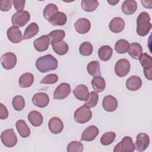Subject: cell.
<instances>
[{
	"instance_id": "cell-7",
	"label": "cell",
	"mask_w": 152,
	"mask_h": 152,
	"mask_svg": "<svg viewBox=\"0 0 152 152\" xmlns=\"http://www.w3.org/2000/svg\"><path fill=\"white\" fill-rule=\"evenodd\" d=\"M30 14L27 11L16 12L11 17V22L13 26L23 27L30 21Z\"/></svg>"
},
{
	"instance_id": "cell-30",
	"label": "cell",
	"mask_w": 152,
	"mask_h": 152,
	"mask_svg": "<svg viewBox=\"0 0 152 152\" xmlns=\"http://www.w3.org/2000/svg\"><path fill=\"white\" fill-rule=\"evenodd\" d=\"M87 71L93 77L101 76L100 64L97 61H93L89 62L87 66Z\"/></svg>"
},
{
	"instance_id": "cell-12",
	"label": "cell",
	"mask_w": 152,
	"mask_h": 152,
	"mask_svg": "<svg viewBox=\"0 0 152 152\" xmlns=\"http://www.w3.org/2000/svg\"><path fill=\"white\" fill-rule=\"evenodd\" d=\"M7 36L8 40L13 43H18L23 39L21 30L15 26L10 27L7 30Z\"/></svg>"
},
{
	"instance_id": "cell-17",
	"label": "cell",
	"mask_w": 152,
	"mask_h": 152,
	"mask_svg": "<svg viewBox=\"0 0 152 152\" xmlns=\"http://www.w3.org/2000/svg\"><path fill=\"white\" fill-rule=\"evenodd\" d=\"M50 39L48 35H43L34 41L33 45L35 49L42 52L46 51L49 48Z\"/></svg>"
},
{
	"instance_id": "cell-36",
	"label": "cell",
	"mask_w": 152,
	"mask_h": 152,
	"mask_svg": "<svg viewBox=\"0 0 152 152\" xmlns=\"http://www.w3.org/2000/svg\"><path fill=\"white\" fill-rule=\"evenodd\" d=\"M99 6V2L96 0H83L81 1L82 9L86 12H93Z\"/></svg>"
},
{
	"instance_id": "cell-45",
	"label": "cell",
	"mask_w": 152,
	"mask_h": 152,
	"mask_svg": "<svg viewBox=\"0 0 152 152\" xmlns=\"http://www.w3.org/2000/svg\"><path fill=\"white\" fill-rule=\"evenodd\" d=\"M8 117V111L7 107L2 104H0V119L3 120Z\"/></svg>"
},
{
	"instance_id": "cell-29",
	"label": "cell",
	"mask_w": 152,
	"mask_h": 152,
	"mask_svg": "<svg viewBox=\"0 0 152 152\" xmlns=\"http://www.w3.org/2000/svg\"><path fill=\"white\" fill-rule=\"evenodd\" d=\"M39 28L36 23H30L26 28L24 35H23V39H29L34 36H35L39 32Z\"/></svg>"
},
{
	"instance_id": "cell-37",
	"label": "cell",
	"mask_w": 152,
	"mask_h": 152,
	"mask_svg": "<svg viewBox=\"0 0 152 152\" xmlns=\"http://www.w3.org/2000/svg\"><path fill=\"white\" fill-rule=\"evenodd\" d=\"M13 108L17 111H21L25 106V100L23 96L17 95L14 97L12 100Z\"/></svg>"
},
{
	"instance_id": "cell-39",
	"label": "cell",
	"mask_w": 152,
	"mask_h": 152,
	"mask_svg": "<svg viewBox=\"0 0 152 152\" xmlns=\"http://www.w3.org/2000/svg\"><path fill=\"white\" fill-rule=\"evenodd\" d=\"M116 134L114 132H107L103 134L100 138V142L103 145H109L115 140Z\"/></svg>"
},
{
	"instance_id": "cell-47",
	"label": "cell",
	"mask_w": 152,
	"mask_h": 152,
	"mask_svg": "<svg viewBox=\"0 0 152 152\" xmlns=\"http://www.w3.org/2000/svg\"><path fill=\"white\" fill-rule=\"evenodd\" d=\"M119 2V0H116V1H113V0H109L107 1V2L110 4L111 5H115L117 3H118Z\"/></svg>"
},
{
	"instance_id": "cell-26",
	"label": "cell",
	"mask_w": 152,
	"mask_h": 152,
	"mask_svg": "<svg viewBox=\"0 0 152 152\" xmlns=\"http://www.w3.org/2000/svg\"><path fill=\"white\" fill-rule=\"evenodd\" d=\"M128 54L135 59H138L142 53V48L141 45L137 42H134L129 44Z\"/></svg>"
},
{
	"instance_id": "cell-38",
	"label": "cell",
	"mask_w": 152,
	"mask_h": 152,
	"mask_svg": "<svg viewBox=\"0 0 152 152\" xmlns=\"http://www.w3.org/2000/svg\"><path fill=\"white\" fill-rule=\"evenodd\" d=\"M93 46L88 42H84L81 44L79 48L80 53L83 56H90L93 53Z\"/></svg>"
},
{
	"instance_id": "cell-34",
	"label": "cell",
	"mask_w": 152,
	"mask_h": 152,
	"mask_svg": "<svg viewBox=\"0 0 152 152\" xmlns=\"http://www.w3.org/2000/svg\"><path fill=\"white\" fill-rule=\"evenodd\" d=\"M58 11V8L55 4H49L45 7L43 14L45 18L49 21L52 16Z\"/></svg>"
},
{
	"instance_id": "cell-19",
	"label": "cell",
	"mask_w": 152,
	"mask_h": 152,
	"mask_svg": "<svg viewBox=\"0 0 152 152\" xmlns=\"http://www.w3.org/2000/svg\"><path fill=\"white\" fill-rule=\"evenodd\" d=\"M48 127L50 131L53 134L61 133L64 129V124L61 119L58 117H53L49 121Z\"/></svg>"
},
{
	"instance_id": "cell-32",
	"label": "cell",
	"mask_w": 152,
	"mask_h": 152,
	"mask_svg": "<svg viewBox=\"0 0 152 152\" xmlns=\"http://www.w3.org/2000/svg\"><path fill=\"white\" fill-rule=\"evenodd\" d=\"M91 83L93 88L97 92L103 91L106 87L105 80L101 76L93 77V78L91 80Z\"/></svg>"
},
{
	"instance_id": "cell-40",
	"label": "cell",
	"mask_w": 152,
	"mask_h": 152,
	"mask_svg": "<svg viewBox=\"0 0 152 152\" xmlns=\"http://www.w3.org/2000/svg\"><path fill=\"white\" fill-rule=\"evenodd\" d=\"M84 149L83 144L77 141H73L70 142L67 146L68 152H82Z\"/></svg>"
},
{
	"instance_id": "cell-11",
	"label": "cell",
	"mask_w": 152,
	"mask_h": 152,
	"mask_svg": "<svg viewBox=\"0 0 152 152\" xmlns=\"http://www.w3.org/2000/svg\"><path fill=\"white\" fill-rule=\"evenodd\" d=\"M32 103L36 106L40 108L46 107L49 103V96L43 92H40L34 94L32 97Z\"/></svg>"
},
{
	"instance_id": "cell-44",
	"label": "cell",
	"mask_w": 152,
	"mask_h": 152,
	"mask_svg": "<svg viewBox=\"0 0 152 152\" xmlns=\"http://www.w3.org/2000/svg\"><path fill=\"white\" fill-rule=\"evenodd\" d=\"M26 3V1L24 0H14L13 1V4L15 9L17 11V12L23 11L24 5Z\"/></svg>"
},
{
	"instance_id": "cell-27",
	"label": "cell",
	"mask_w": 152,
	"mask_h": 152,
	"mask_svg": "<svg viewBox=\"0 0 152 152\" xmlns=\"http://www.w3.org/2000/svg\"><path fill=\"white\" fill-rule=\"evenodd\" d=\"M113 49L108 45H103L98 50L99 58L103 61H109L112 55Z\"/></svg>"
},
{
	"instance_id": "cell-22",
	"label": "cell",
	"mask_w": 152,
	"mask_h": 152,
	"mask_svg": "<svg viewBox=\"0 0 152 152\" xmlns=\"http://www.w3.org/2000/svg\"><path fill=\"white\" fill-rule=\"evenodd\" d=\"M28 120L33 126H40L43 121V118L41 113L36 110H32L29 112L27 116Z\"/></svg>"
},
{
	"instance_id": "cell-1",
	"label": "cell",
	"mask_w": 152,
	"mask_h": 152,
	"mask_svg": "<svg viewBox=\"0 0 152 152\" xmlns=\"http://www.w3.org/2000/svg\"><path fill=\"white\" fill-rule=\"evenodd\" d=\"M58 65L57 59L50 54L40 56L36 61V68L42 73L55 70Z\"/></svg>"
},
{
	"instance_id": "cell-9",
	"label": "cell",
	"mask_w": 152,
	"mask_h": 152,
	"mask_svg": "<svg viewBox=\"0 0 152 152\" xmlns=\"http://www.w3.org/2000/svg\"><path fill=\"white\" fill-rule=\"evenodd\" d=\"M17 56L12 52H7L2 55L1 62L3 68L9 70L12 69L17 64Z\"/></svg>"
},
{
	"instance_id": "cell-18",
	"label": "cell",
	"mask_w": 152,
	"mask_h": 152,
	"mask_svg": "<svg viewBox=\"0 0 152 152\" xmlns=\"http://www.w3.org/2000/svg\"><path fill=\"white\" fill-rule=\"evenodd\" d=\"M102 106L104 110L107 112H113L118 107V101L113 96H106L103 99Z\"/></svg>"
},
{
	"instance_id": "cell-28",
	"label": "cell",
	"mask_w": 152,
	"mask_h": 152,
	"mask_svg": "<svg viewBox=\"0 0 152 152\" xmlns=\"http://www.w3.org/2000/svg\"><path fill=\"white\" fill-rule=\"evenodd\" d=\"M34 82V75L30 72L23 74L19 78V85L22 88H27L30 87Z\"/></svg>"
},
{
	"instance_id": "cell-5",
	"label": "cell",
	"mask_w": 152,
	"mask_h": 152,
	"mask_svg": "<svg viewBox=\"0 0 152 152\" xmlns=\"http://www.w3.org/2000/svg\"><path fill=\"white\" fill-rule=\"evenodd\" d=\"M140 62L144 69V74L145 77L151 80L152 79V58L151 56L146 53H143L141 54L139 58Z\"/></svg>"
},
{
	"instance_id": "cell-25",
	"label": "cell",
	"mask_w": 152,
	"mask_h": 152,
	"mask_svg": "<svg viewBox=\"0 0 152 152\" xmlns=\"http://www.w3.org/2000/svg\"><path fill=\"white\" fill-rule=\"evenodd\" d=\"M49 21L53 26H62L66 24L67 17L64 12L58 11L52 16Z\"/></svg>"
},
{
	"instance_id": "cell-33",
	"label": "cell",
	"mask_w": 152,
	"mask_h": 152,
	"mask_svg": "<svg viewBox=\"0 0 152 152\" xmlns=\"http://www.w3.org/2000/svg\"><path fill=\"white\" fill-rule=\"evenodd\" d=\"M50 43L51 45L59 42L63 40L65 36V33L62 30H55L49 34Z\"/></svg>"
},
{
	"instance_id": "cell-21",
	"label": "cell",
	"mask_w": 152,
	"mask_h": 152,
	"mask_svg": "<svg viewBox=\"0 0 152 152\" xmlns=\"http://www.w3.org/2000/svg\"><path fill=\"white\" fill-rule=\"evenodd\" d=\"M141 86L142 80L137 75L130 77L126 81V87L130 91H137L141 88Z\"/></svg>"
},
{
	"instance_id": "cell-31",
	"label": "cell",
	"mask_w": 152,
	"mask_h": 152,
	"mask_svg": "<svg viewBox=\"0 0 152 152\" xmlns=\"http://www.w3.org/2000/svg\"><path fill=\"white\" fill-rule=\"evenodd\" d=\"M52 47L53 51L58 55H65L68 52L69 49L68 45L63 40L52 44Z\"/></svg>"
},
{
	"instance_id": "cell-42",
	"label": "cell",
	"mask_w": 152,
	"mask_h": 152,
	"mask_svg": "<svg viewBox=\"0 0 152 152\" xmlns=\"http://www.w3.org/2000/svg\"><path fill=\"white\" fill-rule=\"evenodd\" d=\"M58 81V76L56 74H49L46 75L40 81L41 84H53Z\"/></svg>"
},
{
	"instance_id": "cell-3",
	"label": "cell",
	"mask_w": 152,
	"mask_h": 152,
	"mask_svg": "<svg viewBox=\"0 0 152 152\" xmlns=\"http://www.w3.org/2000/svg\"><path fill=\"white\" fill-rule=\"evenodd\" d=\"M74 117L75 122L83 124L88 122L91 119L92 112L88 107L84 104L76 109L74 112Z\"/></svg>"
},
{
	"instance_id": "cell-35",
	"label": "cell",
	"mask_w": 152,
	"mask_h": 152,
	"mask_svg": "<svg viewBox=\"0 0 152 152\" xmlns=\"http://www.w3.org/2000/svg\"><path fill=\"white\" fill-rule=\"evenodd\" d=\"M129 48V42L125 39H120L118 40L115 45V51L120 54L128 52Z\"/></svg>"
},
{
	"instance_id": "cell-41",
	"label": "cell",
	"mask_w": 152,
	"mask_h": 152,
	"mask_svg": "<svg viewBox=\"0 0 152 152\" xmlns=\"http://www.w3.org/2000/svg\"><path fill=\"white\" fill-rule=\"evenodd\" d=\"M99 95L97 92L93 91L90 93L89 97L87 101L85 102L84 105L88 107L89 108L94 107L96 106L98 103Z\"/></svg>"
},
{
	"instance_id": "cell-13",
	"label": "cell",
	"mask_w": 152,
	"mask_h": 152,
	"mask_svg": "<svg viewBox=\"0 0 152 152\" xmlns=\"http://www.w3.org/2000/svg\"><path fill=\"white\" fill-rule=\"evenodd\" d=\"M150 144L149 136L145 133H140L136 138V150L139 152L145 151Z\"/></svg>"
},
{
	"instance_id": "cell-4",
	"label": "cell",
	"mask_w": 152,
	"mask_h": 152,
	"mask_svg": "<svg viewBox=\"0 0 152 152\" xmlns=\"http://www.w3.org/2000/svg\"><path fill=\"white\" fill-rule=\"evenodd\" d=\"M135 150V146L133 143L132 138L129 136L124 137L118 143L114 149V152H133Z\"/></svg>"
},
{
	"instance_id": "cell-2",
	"label": "cell",
	"mask_w": 152,
	"mask_h": 152,
	"mask_svg": "<svg viewBox=\"0 0 152 152\" xmlns=\"http://www.w3.org/2000/svg\"><path fill=\"white\" fill-rule=\"evenodd\" d=\"M150 17L146 12H141L137 19V33L140 36H146L150 31L152 24Z\"/></svg>"
},
{
	"instance_id": "cell-6",
	"label": "cell",
	"mask_w": 152,
	"mask_h": 152,
	"mask_svg": "<svg viewBox=\"0 0 152 152\" xmlns=\"http://www.w3.org/2000/svg\"><path fill=\"white\" fill-rule=\"evenodd\" d=\"M1 140L2 144L7 147H12L17 143V137L12 128L6 129L2 132Z\"/></svg>"
},
{
	"instance_id": "cell-16",
	"label": "cell",
	"mask_w": 152,
	"mask_h": 152,
	"mask_svg": "<svg viewBox=\"0 0 152 152\" xmlns=\"http://www.w3.org/2000/svg\"><path fill=\"white\" fill-rule=\"evenodd\" d=\"M75 30L80 34H86L89 31L91 28L90 21L86 18H81L78 19L74 23Z\"/></svg>"
},
{
	"instance_id": "cell-15",
	"label": "cell",
	"mask_w": 152,
	"mask_h": 152,
	"mask_svg": "<svg viewBox=\"0 0 152 152\" xmlns=\"http://www.w3.org/2000/svg\"><path fill=\"white\" fill-rule=\"evenodd\" d=\"M73 94L76 99L81 101H87L89 97L90 93L88 87L84 84H80L73 90Z\"/></svg>"
},
{
	"instance_id": "cell-43",
	"label": "cell",
	"mask_w": 152,
	"mask_h": 152,
	"mask_svg": "<svg viewBox=\"0 0 152 152\" xmlns=\"http://www.w3.org/2000/svg\"><path fill=\"white\" fill-rule=\"evenodd\" d=\"M13 1L11 0H2L0 1V10L2 11H8L12 7Z\"/></svg>"
},
{
	"instance_id": "cell-20",
	"label": "cell",
	"mask_w": 152,
	"mask_h": 152,
	"mask_svg": "<svg viewBox=\"0 0 152 152\" xmlns=\"http://www.w3.org/2000/svg\"><path fill=\"white\" fill-rule=\"evenodd\" d=\"M125 27L124 20L119 17L113 18L109 24V30L114 33H119L122 31Z\"/></svg>"
},
{
	"instance_id": "cell-23",
	"label": "cell",
	"mask_w": 152,
	"mask_h": 152,
	"mask_svg": "<svg viewBox=\"0 0 152 152\" xmlns=\"http://www.w3.org/2000/svg\"><path fill=\"white\" fill-rule=\"evenodd\" d=\"M137 4L134 0H126L122 4V11L126 15H132L137 10Z\"/></svg>"
},
{
	"instance_id": "cell-46",
	"label": "cell",
	"mask_w": 152,
	"mask_h": 152,
	"mask_svg": "<svg viewBox=\"0 0 152 152\" xmlns=\"http://www.w3.org/2000/svg\"><path fill=\"white\" fill-rule=\"evenodd\" d=\"M142 5L145 7V8H151L152 5H148V4H152V2L151 1H141Z\"/></svg>"
},
{
	"instance_id": "cell-10",
	"label": "cell",
	"mask_w": 152,
	"mask_h": 152,
	"mask_svg": "<svg viewBox=\"0 0 152 152\" xmlns=\"http://www.w3.org/2000/svg\"><path fill=\"white\" fill-rule=\"evenodd\" d=\"M71 86L68 83H62L55 89L53 93V98L56 100L65 99L71 93Z\"/></svg>"
},
{
	"instance_id": "cell-24",
	"label": "cell",
	"mask_w": 152,
	"mask_h": 152,
	"mask_svg": "<svg viewBox=\"0 0 152 152\" xmlns=\"http://www.w3.org/2000/svg\"><path fill=\"white\" fill-rule=\"evenodd\" d=\"M15 126L20 136L23 138H27L30 135V129L26 121L23 119L17 121L15 123Z\"/></svg>"
},
{
	"instance_id": "cell-8",
	"label": "cell",
	"mask_w": 152,
	"mask_h": 152,
	"mask_svg": "<svg viewBox=\"0 0 152 152\" xmlns=\"http://www.w3.org/2000/svg\"><path fill=\"white\" fill-rule=\"evenodd\" d=\"M131 65L126 59H121L118 60L115 66V72L119 77H125L129 72Z\"/></svg>"
},
{
	"instance_id": "cell-14",
	"label": "cell",
	"mask_w": 152,
	"mask_h": 152,
	"mask_svg": "<svg viewBox=\"0 0 152 152\" xmlns=\"http://www.w3.org/2000/svg\"><path fill=\"white\" fill-rule=\"evenodd\" d=\"M99 133V129L94 125H90L86 128L81 134V140L91 141L94 140Z\"/></svg>"
}]
</instances>
